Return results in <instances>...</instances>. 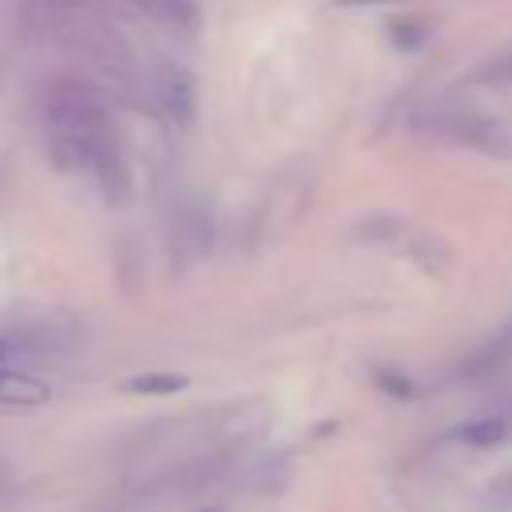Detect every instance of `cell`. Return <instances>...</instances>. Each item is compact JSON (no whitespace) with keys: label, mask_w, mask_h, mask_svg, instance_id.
Masks as SVG:
<instances>
[{"label":"cell","mask_w":512,"mask_h":512,"mask_svg":"<svg viewBox=\"0 0 512 512\" xmlns=\"http://www.w3.org/2000/svg\"><path fill=\"white\" fill-rule=\"evenodd\" d=\"M44 136L48 152L64 172L96 180L108 196L112 188H124V164L112 136V124L104 108L92 100V92L60 84L44 96Z\"/></svg>","instance_id":"obj_1"},{"label":"cell","mask_w":512,"mask_h":512,"mask_svg":"<svg viewBox=\"0 0 512 512\" xmlns=\"http://www.w3.org/2000/svg\"><path fill=\"white\" fill-rule=\"evenodd\" d=\"M144 88H148V100H152L156 116H164L168 124H188L196 116L200 92H196V80H192L188 68H180V64H156V68H148Z\"/></svg>","instance_id":"obj_2"},{"label":"cell","mask_w":512,"mask_h":512,"mask_svg":"<svg viewBox=\"0 0 512 512\" xmlns=\"http://www.w3.org/2000/svg\"><path fill=\"white\" fill-rule=\"evenodd\" d=\"M52 396V388L20 368H0V404H44Z\"/></svg>","instance_id":"obj_3"},{"label":"cell","mask_w":512,"mask_h":512,"mask_svg":"<svg viewBox=\"0 0 512 512\" xmlns=\"http://www.w3.org/2000/svg\"><path fill=\"white\" fill-rule=\"evenodd\" d=\"M124 388L136 392V396H172V392L184 388V376H180V372H160V368H152V372L128 376Z\"/></svg>","instance_id":"obj_4"},{"label":"cell","mask_w":512,"mask_h":512,"mask_svg":"<svg viewBox=\"0 0 512 512\" xmlns=\"http://www.w3.org/2000/svg\"><path fill=\"white\" fill-rule=\"evenodd\" d=\"M508 436V420L504 416H484V420H472L464 428H456V440L472 444V448H488V444H500Z\"/></svg>","instance_id":"obj_5"},{"label":"cell","mask_w":512,"mask_h":512,"mask_svg":"<svg viewBox=\"0 0 512 512\" xmlns=\"http://www.w3.org/2000/svg\"><path fill=\"white\" fill-rule=\"evenodd\" d=\"M484 84H500V88H512V48L508 52H500V56H492L480 72H476Z\"/></svg>","instance_id":"obj_6"},{"label":"cell","mask_w":512,"mask_h":512,"mask_svg":"<svg viewBox=\"0 0 512 512\" xmlns=\"http://www.w3.org/2000/svg\"><path fill=\"white\" fill-rule=\"evenodd\" d=\"M492 496H496V504H500V512H512V472L500 480V488H492Z\"/></svg>","instance_id":"obj_7"},{"label":"cell","mask_w":512,"mask_h":512,"mask_svg":"<svg viewBox=\"0 0 512 512\" xmlns=\"http://www.w3.org/2000/svg\"><path fill=\"white\" fill-rule=\"evenodd\" d=\"M340 4H380V0H340Z\"/></svg>","instance_id":"obj_8"},{"label":"cell","mask_w":512,"mask_h":512,"mask_svg":"<svg viewBox=\"0 0 512 512\" xmlns=\"http://www.w3.org/2000/svg\"><path fill=\"white\" fill-rule=\"evenodd\" d=\"M0 360H4V340H0Z\"/></svg>","instance_id":"obj_9"}]
</instances>
